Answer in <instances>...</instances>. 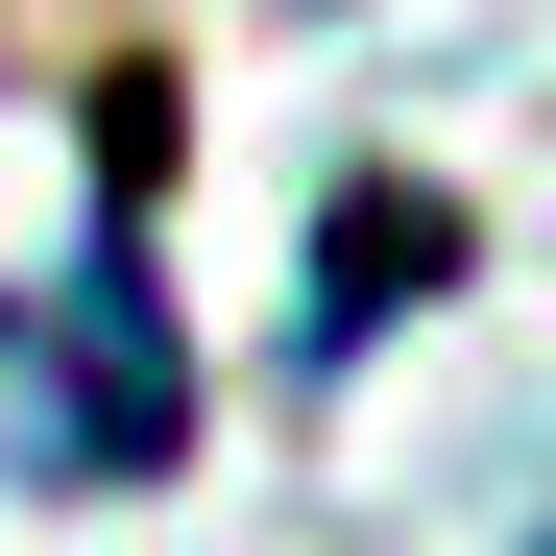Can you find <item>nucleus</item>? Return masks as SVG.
Segmentation results:
<instances>
[{"label": "nucleus", "instance_id": "1", "mask_svg": "<svg viewBox=\"0 0 556 556\" xmlns=\"http://www.w3.org/2000/svg\"><path fill=\"white\" fill-rule=\"evenodd\" d=\"M146 169H169V73L98 98V194H73L49 291L0 315V363H25V459H49V484H169V459H194V339H169V266H146Z\"/></svg>", "mask_w": 556, "mask_h": 556}, {"label": "nucleus", "instance_id": "2", "mask_svg": "<svg viewBox=\"0 0 556 556\" xmlns=\"http://www.w3.org/2000/svg\"><path fill=\"white\" fill-rule=\"evenodd\" d=\"M435 242H459L435 194H339V266H315V363H363V339H388V315L435 291Z\"/></svg>", "mask_w": 556, "mask_h": 556}]
</instances>
